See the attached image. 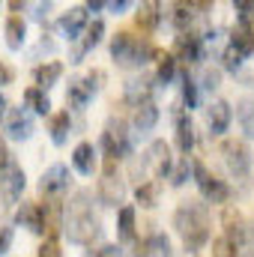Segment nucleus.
I'll return each mask as SVG.
<instances>
[{
	"label": "nucleus",
	"mask_w": 254,
	"mask_h": 257,
	"mask_svg": "<svg viewBox=\"0 0 254 257\" xmlns=\"http://www.w3.org/2000/svg\"><path fill=\"white\" fill-rule=\"evenodd\" d=\"M135 45H138V36H135V33H129V30H120V33L111 39V57H114L120 66H132Z\"/></svg>",
	"instance_id": "f3484780"
},
{
	"label": "nucleus",
	"mask_w": 254,
	"mask_h": 257,
	"mask_svg": "<svg viewBox=\"0 0 254 257\" xmlns=\"http://www.w3.org/2000/svg\"><path fill=\"white\" fill-rule=\"evenodd\" d=\"M6 132H9L12 141H27L33 135V117L24 108H12L6 114Z\"/></svg>",
	"instance_id": "2eb2a0df"
},
{
	"label": "nucleus",
	"mask_w": 254,
	"mask_h": 257,
	"mask_svg": "<svg viewBox=\"0 0 254 257\" xmlns=\"http://www.w3.org/2000/svg\"><path fill=\"white\" fill-rule=\"evenodd\" d=\"M87 102H90V93H87V87L81 84V78L69 81V90H66V105H69V108H75V111H81V108H87Z\"/></svg>",
	"instance_id": "cd10ccee"
},
{
	"label": "nucleus",
	"mask_w": 254,
	"mask_h": 257,
	"mask_svg": "<svg viewBox=\"0 0 254 257\" xmlns=\"http://www.w3.org/2000/svg\"><path fill=\"white\" fill-rule=\"evenodd\" d=\"M177 150L183 156H189L191 150H194V126H191L189 114H180L177 117Z\"/></svg>",
	"instance_id": "393cba45"
},
{
	"label": "nucleus",
	"mask_w": 254,
	"mask_h": 257,
	"mask_svg": "<svg viewBox=\"0 0 254 257\" xmlns=\"http://www.w3.org/2000/svg\"><path fill=\"white\" fill-rule=\"evenodd\" d=\"M221 224H224V239L230 242V245H242L245 242V221H242V215H239V209H233V206H227L224 209V215H221Z\"/></svg>",
	"instance_id": "dca6fc26"
},
{
	"label": "nucleus",
	"mask_w": 254,
	"mask_h": 257,
	"mask_svg": "<svg viewBox=\"0 0 254 257\" xmlns=\"http://www.w3.org/2000/svg\"><path fill=\"white\" fill-rule=\"evenodd\" d=\"M93 257H123V248L120 245H102L99 251H93Z\"/></svg>",
	"instance_id": "a18cd8bd"
},
{
	"label": "nucleus",
	"mask_w": 254,
	"mask_h": 257,
	"mask_svg": "<svg viewBox=\"0 0 254 257\" xmlns=\"http://www.w3.org/2000/svg\"><path fill=\"white\" fill-rule=\"evenodd\" d=\"M63 230H66V236H69V242H75V245H93V239H99L102 221L93 212L87 192H78L69 200L66 215H63Z\"/></svg>",
	"instance_id": "f257e3e1"
},
{
	"label": "nucleus",
	"mask_w": 254,
	"mask_h": 257,
	"mask_svg": "<svg viewBox=\"0 0 254 257\" xmlns=\"http://www.w3.org/2000/svg\"><path fill=\"white\" fill-rule=\"evenodd\" d=\"M9 81H12V72L0 63V84H9Z\"/></svg>",
	"instance_id": "3c124183"
},
{
	"label": "nucleus",
	"mask_w": 254,
	"mask_h": 257,
	"mask_svg": "<svg viewBox=\"0 0 254 257\" xmlns=\"http://www.w3.org/2000/svg\"><path fill=\"white\" fill-rule=\"evenodd\" d=\"M87 24H90V18H87V9H84V6H72V9H66L63 15H60V21H57L60 33H63L69 42H75V39L84 33Z\"/></svg>",
	"instance_id": "ddd939ff"
},
{
	"label": "nucleus",
	"mask_w": 254,
	"mask_h": 257,
	"mask_svg": "<svg viewBox=\"0 0 254 257\" xmlns=\"http://www.w3.org/2000/svg\"><path fill=\"white\" fill-rule=\"evenodd\" d=\"M135 200H138L144 209H153V206H156V200H159V183H156V180L141 183V186L135 189Z\"/></svg>",
	"instance_id": "2f4dec72"
},
{
	"label": "nucleus",
	"mask_w": 254,
	"mask_h": 257,
	"mask_svg": "<svg viewBox=\"0 0 254 257\" xmlns=\"http://www.w3.org/2000/svg\"><path fill=\"white\" fill-rule=\"evenodd\" d=\"M15 224L27 227V230H33V233H42V209H39V203L21 200V209L15 212Z\"/></svg>",
	"instance_id": "aec40b11"
},
{
	"label": "nucleus",
	"mask_w": 254,
	"mask_h": 257,
	"mask_svg": "<svg viewBox=\"0 0 254 257\" xmlns=\"http://www.w3.org/2000/svg\"><path fill=\"white\" fill-rule=\"evenodd\" d=\"M6 108H9V102H6V96H0V123H3V117H6Z\"/></svg>",
	"instance_id": "864d4df0"
},
{
	"label": "nucleus",
	"mask_w": 254,
	"mask_h": 257,
	"mask_svg": "<svg viewBox=\"0 0 254 257\" xmlns=\"http://www.w3.org/2000/svg\"><path fill=\"white\" fill-rule=\"evenodd\" d=\"M156 60H159V69H156V81L159 84H171L177 78V60L165 51H156Z\"/></svg>",
	"instance_id": "c756f323"
},
{
	"label": "nucleus",
	"mask_w": 254,
	"mask_h": 257,
	"mask_svg": "<svg viewBox=\"0 0 254 257\" xmlns=\"http://www.w3.org/2000/svg\"><path fill=\"white\" fill-rule=\"evenodd\" d=\"M105 9H111L114 15H120L123 9H129V0H111V3H105Z\"/></svg>",
	"instance_id": "de8ad7c7"
},
{
	"label": "nucleus",
	"mask_w": 254,
	"mask_h": 257,
	"mask_svg": "<svg viewBox=\"0 0 254 257\" xmlns=\"http://www.w3.org/2000/svg\"><path fill=\"white\" fill-rule=\"evenodd\" d=\"M24 105L33 111V114H48L51 111V99H48V93H42V90H36V87H27L24 90Z\"/></svg>",
	"instance_id": "bb28decb"
},
{
	"label": "nucleus",
	"mask_w": 254,
	"mask_h": 257,
	"mask_svg": "<svg viewBox=\"0 0 254 257\" xmlns=\"http://www.w3.org/2000/svg\"><path fill=\"white\" fill-rule=\"evenodd\" d=\"M230 120H233L230 102H224V99L209 102V108H206V126H209L212 135H224V132L230 128Z\"/></svg>",
	"instance_id": "4468645a"
},
{
	"label": "nucleus",
	"mask_w": 254,
	"mask_h": 257,
	"mask_svg": "<svg viewBox=\"0 0 254 257\" xmlns=\"http://www.w3.org/2000/svg\"><path fill=\"white\" fill-rule=\"evenodd\" d=\"M72 168L81 174V177H93L96 171V147L90 141H81L75 150H72Z\"/></svg>",
	"instance_id": "a211bd4d"
},
{
	"label": "nucleus",
	"mask_w": 254,
	"mask_h": 257,
	"mask_svg": "<svg viewBox=\"0 0 254 257\" xmlns=\"http://www.w3.org/2000/svg\"><path fill=\"white\" fill-rule=\"evenodd\" d=\"M12 239H15L12 227H0V254H6V251L12 248Z\"/></svg>",
	"instance_id": "c03bdc74"
},
{
	"label": "nucleus",
	"mask_w": 254,
	"mask_h": 257,
	"mask_svg": "<svg viewBox=\"0 0 254 257\" xmlns=\"http://www.w3.org/2000/svg\"><path fill=\"white\" fill-rule=\"evenodd\" d=\"M221 69H227V72H239L242 69V54L236 51V48H224L221 51Z\"/></svg>",
	"instance_id": "e433bc0d"
},
{
	"label": "nucleus",
	"mask_w": 254,
	"mask_h": 257,
	"mask_svg": "<svg viewBox=\"0 0 254 257\" xmlns=\"http://www.w3.org/2000/svg\"><path fill=\"white\" fill-rule=\"evenodd\" d=\"M183 108H186V111L197 108V84H194L191 78L183 81Z\"/></svg>",
	"instance_id": "58836bf2"
},
{
	"label": "nucleus",
	"mask_w": 254,
	"mask_h": 257,
	"mask_svg": "<svg viewBox=\"0 0 254 257\" xmlns=\"http://www.w3.org/2000/svg\"><path fill=\"white\" fill-rule=\"evenodd\" d=\"M156 123H159V108H156V102H147V105H141V108L132 111V126L138 128L141 135H144V132H153Z\"/></svg>",
	"instance_id": "5701e85b"
},
{
	"label": "nucleus",
	"mask_w": 254,
	"mask_h": 257,
	"mask_svg": "<svg viewBox=\"0 0 254 257\" xmlns=\"http://www.w3.org/2000/svg\"><path fill=\"white\" fill-rule=\"evenodd\" d=\"M191 177H194V183H197V189H200L206 203H227V197H230L227 183L218 180L215 174H209L203 162H191Z\"/></svg>",
	"instance_id": "20e7f679"
},
{
	"label": "nucleus",
	"mask_w": 254,
	"mask_h": 257,
	"mask_svg": "<svg viewBox=\"0 0 254 257\" xmlns=\"http://www.w3.org/2000/svg\"><path fill=\"white\" fill-rule=\"evenodd\" d=\"M102 150H105V159H129L132 156V144H129V132L126 123L120 117H111L105 123V132H102Z\"/></svg>",
	"instance_id": "7ed1b4c3"
},
{
	"label": "nucleus",
	"mask_w": 254,
	"mask_h": 257,
	"mask_svg": "<svg viewBox=\"0 0 254 257\" xmlns=\"http://www.w3.org/2000/svg\"><path fill=\"white\" fill-rule=\"evenodd\" d=\"M218 84H221V72L218 69H203V75H200V87L203 90H218Z\"/></svg>",
	"instance_id": "a19ab883"
},
{
	"label": "nucleus",
	"mask_w": 254,
	"mask_h": 257,
	"mask_svg": "<svg viewBox=\"0 0 254 257\" xmlns=\"http://www.w3.org/2000/svg\"><path fill=\"white\" fill-rule=\"evenodd\" d=\"M153 57H156V48H153V42L141 36V39H138V45H135V57H132V66H138V69H141L144 63H150Z\"/></svg>",
	"instance_id": "f704fd0d"
},
{
	"label": "nucleus",
	"mask_w": 254,
	"mask_h": 257,
	"mask_svg": "<svg viewBox=\"0 0 254 257\" xmlns=\"http://www.w3.org/2000/svg\"><path fill=\"white\" fill-rule=\"evenodd\" d=\"M3 36H6V45H9L12 51H18V48L24 45V39H27V24H24V18H21V15H9V18H6V27H3Z\"/></svg>",
	"instance_id": "412c9836"
},
{
	"label": "nucleus",
	"mask_w": 254,
	"mask_h": 257,
	"mask_svg": "<svg viewBox=\"0 0 254 257\" xmlns=\"http://www.w3.org/2000/svg\"><path fill=\"white\" fill-rule=\"evenodd\" d=\"M159 9H162V6L153 3V0L141 3V9H138V15H135V24H138L144 33H153V30L159 27V21H162V12H159Z\"/></svg>",
	"instance_id": "b1692460"
},
{
	"label": "nucleus",
	"mask_w": 254,
	"mask_h": 257,
	"mask_svg": "<svg viewBox=\"0 0 254 257\" xmlns=\"http://www.w3.org/2000/svg\"><path fill=\"white\" fill-rule=\"evenodd\" d=\"M189 177H191V159H189V156H183V159L171 168L168 180H171V186H174V189H180V186H186V183H189Z\"/></svg>",
	"instance_id": "473e14b6"
},
{
	"label": "nucleus",
	"mask_w": 254,
	"mask_h": 257,
	"mask_svg": "<svg viewBox=\"0 0 254 257\" xmlns=\"http://www.w3.org/2000/svg\"><path fill=\"white\" fill-rule=\"evenodd\" d=\"M60 75H63V63H57V60H51V63H42L33 69V81H36V90H48L51 84H57L60 81Z\"/></svg>",
	"instance_id": "4be33fe9"
},
{
	"label": "nucleus",
	"mask_w": 254,
	"mask_h": 257,
	"mask_svg": "<svg viewBox=\"0 0 254 257\" xmlns=\"http://www.w3.org/2000/svg\"><path fill=\"white\" fill-rule=\"evenodd\" d=\"M69 132H72V117H69V111L54 114V117H51V141H54L57 147H63L66 141H69Z\"/></svg>",
	"instance_id": "a878e982"
},
{
	"label": "nucleus",
	"mask_w": 254,
	"mask_h": 257,
	"mask_svg": "<svg viewBox=\"0 0 254 257\" xmlns=\"http://www.w3.org/2000/svg\"><path fill=\"white\" fill-rule=\"evenodd\" d=\"M102 36H105V21H102V18H93V21L84 27L81 42H78V45H75V51H72V63H81V60H84V54H87V51H93V48L102 42Z\"/></svg>",
	"instance_id": "9b49d317"
},
{
	"label": "nucleus",
	"mask_w": 254,
	"mask_h": 257,
	"mask_svg": "<svg viewBox=\"0 0 254 257\" xmlns=\"http://www.w3.org/2000/svg\"><path fill=\"white\" fill-rule=\"evenodd\" d=\"M153 93H156V78H150V75L132 78V81H126V87H123V99H126V105H132V108H141V105L153 102Z\"/></svg>",
	"instance_id": "6e6552de"
},
{
	"label": "nucleus",
	"mask_w": 254,
	"mask_h": 257,
	"mask_svg": "<svg viewBox=\"0 0 254 257\" xmlns=\"http://www.w3.org/2000/svg\"><path fill=\"white\" fill-rule=\"evenodd\" d=\"M147 177H150V171H147L144 156H129V180H135L141 186V183H147Z\"/></svg>",
	"instance_id": "c9c22d12"
},
{
	"label": "nucleus",
	"mask_w": 254,
	"mask_h": 257,
	"mask_svg": "<svg viewBox=\"0 0 254 257\" xmlns=\"http://www.w3.org/2000/svg\"><path fill=\"white\" fill-rule=\"evenodd\" d=\"M144 162H147V171L159 180V177H168L171 174V168H174V162H171V147L165 144V141H153L150 147H147V153H144Z\"/></svg>",
	"instance_id": "0eeeda50"
},
{
	"label": "nucleus",
	"mask_w": 254,
	"mask_h": 257,
	"mask_svg": "<svg viewBox=\"0 0 254 257\" xmlns=\"http://www.w3.org/2000/svg\"><path fill=\"white\" fill-rule=\"evenodd\" d=\"M24 186H27L24 168H21V165H15V162H9V165L0 171V200H3L6 206H12V203L21 197Z\"/></svg>",
	"instance_id": "423d86ee"
},
{
	"label": "nucleus",
	"mask_w": 254,
	"mask_h": 257,
	"mask_svg": "<svg viewBox=\"0 0 254 257\" xmlns=\"http://www.w3.org/2000/svg\"><path fill=\"white\" fill-rule=\"evenodd\" d=\"M171 21H174V27H177L180 33H189L191 21H194V9H191L189 3H177V6H174V15H171Z\"/></svg>",
	"instance_id": "72a5a7b5"
},
{
	"label": "nucleus",
	"mask_w": 254,
	"mask_h": 257,
	"mask_svg": "<svg viewBox=\"0 0 254 257\" xmlns=\"http://www.w3.org/2000/svg\"><path fill=\"white\" fill-rule=\"evenodd\" d=\"M147 239H150V248H153L156 257H171V239H168L165 233H153V236H147Z\"/></svg>",
	"instance_id": "4c0bfd02"
},
{
	"label": "nucleus",
	"mask_w": 254,
	"mask_h": 257,
	"mask_svg": "<svg viewBox=\"0 0 254 257\" xmlns=\"http://www.w3.org/2000/svg\"><path fill=\"white\" fill-rule=\"evenodd\" d=\"M221 156H224V168H227V174L233 180H248V174H251V150L242 141H224Z\"/></svg>",
	"instance_id": "39448f33"
},
{
	"label": "nucleus",
	"mask_w": 254,
	"mask_h": 257,
	"mask_svg": "<svg viewBox=\"0 0 254 257\" xmlns=\"http://www.w3.org/2000/svg\"><path fill=\"white\" fill-rule=\"evenodd\" d=\"M248 257H254V254H248Z\"/></svg>",
	"instance_id": "6e6d98bb"
},
{
	"label": "nucleus",
	"mask_w": 254,
	"mask_h": 257,
	"mask_svg": "<svg viewBox=\"0 0 254 257\" xmlns=\"http://www.w3.org/2000/svg\"><path fill=\"white\" fill-rule=\"evenodd\" d=\"M135 257H156V254H153V248H150V239L138 242V248H135Z\"/></svg>",
	"instance_id": "49530a36"
},
{
	"label": "nucleus",
	"mask_w": 254,
	"mask_h": 257,
	"mask_svg": "<svg viewBox=\"0 0 254 257\" xmlns=\"http://www.w3.org/2000/svg\"><path fill=\"white\" fill-rule=\"evenodd\" d=\"M39 257H63L60 242H57V239H45V242L39 245Z\"/></svg>",
	"instance_id": "37998d69"
},
{
	"label": "nucleus",
	"mask_w": 254,
	"mask_h": 257,
	"mask_svg": "<svg viewBox=\"0 0 254 257\" xmlns=\"http://www.w3.org/2000/svg\"><path fill=\"white\" fill-rule=\"evenodd\" d=\"M102 81H105V72L102 69H93L87 78H81V84L87 87V93L93 96V93H99V87H102Z\"/></svg>",
	"instance_id": "79ce46f5"
},
{
	"label": "nucleus",
	"mask_w": 254,
	"mask_h": 257,
	"mask_svg": "<svg viewBox=\"0 0 254 257\" xmlns=\"http://www.w3.org/2000/svg\"><path fill=\"white\" fill-rule=\"evenodd\" d=\"M230 48H236L242 57L254 54V24H248V21H236V27L230 30Z\"/></svg>",
	"instance_id": "6ab92c4d"
},
{
	"label": "nucleus",
	"mask_w": 254,
	"mask_h": 257,
	"mask_svg": "<svg viewBox=\"0 0 254 257\" xmlns=\"http://www.w3.org/2000/svg\"><path fill=\"white\" fill-rule=\"evenodd\" d=\"M212 257H236V245H230L224 236L212 239Z\"/></svg>",
	"instance_id": "ea45409f"
},
{
	"label": "nucleus",
	"mask_w": 254,
	"mask_h": 257,
	"mask_svg": "<svg viewBox=\"0 0 254 257\" xmlns=\"http://www.w3.org/2000/svg\"><path fill=\"white\" fill-rule=\"evenodd\" d=\"M174 227L183 236L186 251H200L209 242V212L203 203L194 200H183L174 212Z\"/></svg>",
	"instance_id": "f03ea898"
},
{
	"label": "nucleus",
	"mask_w": 254,
	"mask_h": 257,
	"mask_svg": "<svg viewBox=\"0 0 254 257\" xmlns=\"http://www.w3.org/2000/svg\"><path fill=\"white\" fill-rule=\"evenodd\" d=\"M171 57L180 63H200L203 60V39L200 36H194V33H180L177 36V42H174V51H171Z\"/></svg>",
	"instance_id": "1a4fd4ad"
},
{
	"label": "nucleus",
	"mask_w": 254,
	"mask_h": 257,
	"mask_svg": "<svg viewBox=\"0 0 254 257\" xmlns=\"http://www.w3.org/2000/svg\"><path fill=\"white\" fill-rule=\"evenodd\" d=\"M236 120H239V126L245 132V138L254 141V99H242L236 105Z\"/></svg>",
	"instance_id": "7c9ffc66"
},
{
	"label": "nucleus",
	"mask_w": 254,
	"mask_h": 257,
	"mask_svg": "<svg viewBox=\"0 0 254 257\" xmlns=\"http://www.w3.org/2000/svg\"><path fill=\"white\" fill-rule=\"evenodd\" d=\"M84 9H93V12H96V9H105V3H102V0H90Z\"/></svg>",
	"instance_id": "603ef678"
},
{
	"label": "nucleus",
	"mask_w": 254,
	"mask_h": 257,
	"mask_svg": "<svg viewBox=\"0 0 254 257\" xmlns=\"http://www.w3.org/2000/svg\"><path fill=\"white\" fill-rule=\"evenodd\" d=\"M9 9H12V12H21V9H24V3H18V0H12V3H9Z\"/></svg>",
	"instance_id": "5fc2aeb1"
},
{
	"label": "nucleus",
	"mask_w": 254,
	"mask_h": 257,
	"mask_svg": "<svg viewBox=\"0 0 254 257\" xmlns=\"http://www.w3.org/2000/svg\"><path fill=\"white\" fill-rule=\"evenodd\" d=\"M96 194H99V200L105 203V206H123V200H126V180H120L117 174L114 177H102L99 180V186H96Z\"/></svg>",
	"instance_id": "f8f14e48"
},
{
	"label": "nucleus",
	"mask_w": 254,
	"mask_h": 257,
	"mask_svg": "<svg viewBox=\"0 0 254 257\" xmlns=\"http://www.w3.org/2000/svg\"><path fill=\"white\" fill-rule=\"evenodd\" d=\"M66 189H69V168L66 165H51L39 180V192L45 197H60Z\"/></svg>",
	"instance_id": "9d476101"
},
{
	"label": "nucleus",
	"mask_w": 254,
	"mask_h": 257,
	"mask_svg": "<svg viewBox=\"0 0 254 257\" xmlns=\"http://www.w3.org/2000/svg\"><path fill=\"white\" fill-rule=\"evenodd\" d=\"M117 233L123 242H132L135 239V206H120V215H117Z\"/></svg>",
	"instance_id": "c85d7f7f"
},
{
	"label": "nucleus",
	"mask_w": 254,
	"mask_h": 257,
	"mask_svg": "<svg viewBox=\"0 0 254 257\" xmlns=\"http://www.w3.org/2000/svg\"><path fill=\"white\" fill-rule=\"evenodd\" d=\"M9 162H12V159H9V150H6V144L0 141V171H3V168H6Z\"/></svg>",
	"instance_id": "09e8293b"
},
{
	"label": "nucleus",
	"mask_w": 254,
	"mask_h": 257,
	"mask_svg": "<svg viewBox=\"0 0 254 257\" xmlns=\"http://www.w3.org/2000/svg\"><path fill=\"white\" fill-rule=\"evenodd\" d=\"M48 9H51V3H36V12H33V15H36V18L42 21V18L48 15Z\"/></svg>",
	"instance_id": "8fccbe9b"
}]
</instances>
